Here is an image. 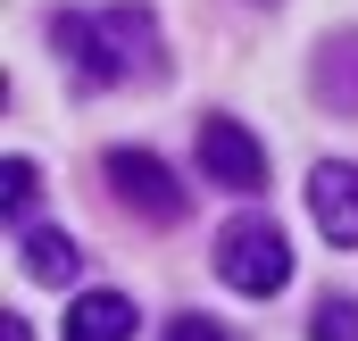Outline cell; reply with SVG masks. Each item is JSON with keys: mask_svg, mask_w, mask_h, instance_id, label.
I'll list each match as a JSON object with an SVG mask.
<instances>
[{"mask_svg": "<svg viewBox=\"0 0 358 341\" xmlns=\"http://www.w3.org/2000/svg\"><path fill=\"white\" fill-rule=\"evenodd\" d=\"M50 42H59V67L76 75V92H117V84H142V75L167 67L150 8H92V17L67 8L50 25Z\"/></svg>", "mask_w": 358, "mask_h": 341, "instance_id": "obj_1", "label": "cell"}, {"mask_svg": "<svg viewBox=\"0 0 358 341\" xmlns=\"http://www.w3.org/2000/svg\"><path fill=\"white\" fill-rule=\"evenodd\" d=\"M217 275H225L234 291L267 300V291L292 283V242L275 233L267 217H242V225H225V233H217Z\"/></svg>", "mask_w": 358, "mask_h": 341, "instance_id": "obj_2", "label": "cell"}, {"mask_svg": "<svg viewBox=\"0 0 358 341\" xmlns=\"http://www.w3.org/2000/svg\"><path fill=\"white\" fill-rule=\"evenodd\" d=\"M100 175H108V191H117L142 225H176L183 208H192V200H183V183H176V167H167V159H150V150H108V167H100Z\"/></svg>", "mask_w": 358, "mask_h": 341, "instance_id": "obj_3", "label": "cell"}, {"mask_svg": "<svg viewBox=\"0 0 358 341\" xmlns=\"http://www.w3.org/2000/svg\"><path fill=\"white\" fill-rule=\"evenodd\" d=\"M200 167H208V183H225V191H267V150L234 117H208L200 125Z\"/></svg>", "mask_w": 358, "mask_h": 341, "instance_id": "obj_4", "label": "cell"}, {"mask_svg": "<svg viewBox=\"0 0 358 341\" xmlns=\"http://www.w3.org/2000/svg\"><path fill=\"white\" fill-rule=\"evenodd\" d=\"M308 208H317V233H325V242L358 250V167L325 159V167L308 175Z\"/></svg>", "mask_w": 358, "mask_h": 341, "instance_id": "obj_5", "label": "cell"}, {"mask_svg": "<svg viewBox=\"0 0 358 341\" xmlns=\"http://www.w3.org/2000/svg\"><path fill=\"white\" fill-rule=\"evenodd\" d=\"M317 100L334 117H358V34H334L317 50Z\"/></svg>", "mask_w": 358, "mask_h": 341, "instance_id": "obj_6", "label": "cell"}, {"mask_svg": "<svg viewBox=\"0 0 358 341\" xmlns=\"http://www.w3.org/2000/svg\"><path fill=\"white\" fill-rule=\"evenodd\" d=\"M17 258H25V275H34V283H76V275H84V250H76L59 225L17 233Z\"/></svg>", "mask_w": 358, "mask_h": 341, "instance_id": "obj_7", "label": "cell"}, {"mask_svg": "<svg viewBox=\"0 0 358 341\" xmlns=\"http://www.w3.org/2000/svg\"><path fill=\"white\" fill-rule=\"evenodd\" d=\"M134 300L125 291H92V300H76V317H67V341H134Z\"/></svg>", "mask_w": 358, "mask_h": 341, "instance_id": "obj_8", "label": "cell"}, {"mask_svg": "<svg viewBox=\"0 0 358 341\" xmlns=\"http://www.w3.org/2000/svg\"><path fill=\"white\" fill-rule=\"evenodd\" d=\"M34 200H42V175L25 167V159H8V167H0V208H8V233H25Z\"/></svg>", "mask_w": 358, "mask_h": 341, "instance_id": "obj_9", "label": "cell"}, {"mask_svg": "<svg viewBox=\"0 0 358 341\" xmlns=\"http://www.w3.org/2000/svg\"><path fill=\"white\" fill-rule=\"evenodd\" d=\"M308 341H358V308H350V300H317Z\"/></svg>", "mask_w": 358, "mask_h": 341, "instance_id": "obj_10", "label": "cell"}, {"mask_svg": "<svg viewBox=\"0 0 358 341\" xmlns=\"http://www.w3.org/2000/svg\"><path fill=\"white\" fill-rule=\"evenodd\" d=\"M167 341H234V333H225V325H208V317H176Z\"/></svg>", "mask_w": 358, "mask_h": 341, "instance_id": "obj_11", "label": "cell"}, {"mask_svg": "<svg viewBox=\"0 0 358 341\" xmlns=\"http://www.w3.org/2000/svg\"><path fill=\"white\" fill-rule=\"evenodd\" d=\"M0 341H34V333H25V317H0Z\"/></svg>", "mask_w": 358, "mask_h": 341, "instance_id": "obj_12", "label": "cell"}, {"mask_svg": "<svg viewBox=\"0 0 358 341\" xmlns=\"http://www.w3.org/2000/svg\"><path fill=\"white\" fill-rule=\"evenodd\" d=\"M259 8H267V0H259Z\"/></svg>", "mask_w": 358, "mask_h": 341, "instance_id": "obj_13", "label": "cell"}]
</instances>
